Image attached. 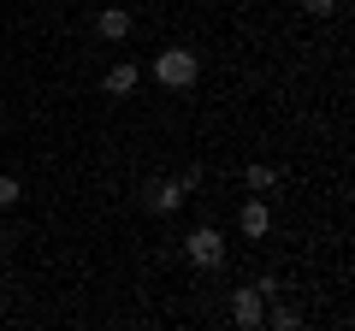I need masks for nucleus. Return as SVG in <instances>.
<instances>
[{
	"label": "nucleus",
	"mask_w": 355,
	"mask_h": 331,
	"mask_svg": "<svg viewBox=\"0 0 355 331\" xmlns=\"http://www.w3.org/2000/svg\"><path fill=\"white\" fill-rule=\"evenodd\" d=\"M95 30H101L107 42H125V36H130V12H119V6H107V12L95 18Z\"/></svg>",
	"instance_id": "obj_6"
},
{
	"label": "nucleus",
	"mask_w": 355,
	"mask_h": 331,
	"mask_svg": "<svg viewBox=\"0 0 355 331\" xmlns=\"http://www.w3.org/2000/svg\"><path fill=\"white\" fill-rule=\"evenodd\" d=\"M137 77H142L137 65H130V60H119L113 71H107V95H130V89H137Z\"/></svg>",
	"instance_id": "obj_7"
},
{
	"label": "nucleus",
	"mask_w": 355,
	"mask_h": 331,
	"mask_svg": "<svg viewBox=\"0 0 355 331\" xmlns=\"http://www.w3.org/2000/svg\"><path fill=\"white\" fill-rule=\"evenodd\" d=\"M95 6H101V0H95Z\"/></svg>",
	"instance_id": "obj_13"
},
{
	"label": "nucleus",
	"mask_w": 355,
	"mask_h": 331,
	"mask_svg": "<svg viewBox=\"0 0 355 331\" xmlns=\"http://www.w3.org/2000/svg\"><path fill=\"white\" fill-rule=\"evenodd\" d=\"M237 225H243V237H266V231H272V207L266 202H249L237 213Z\"/></svg>",
	"instance_id": "obj_5"
},
{
	"label": "nucleus",
	"mask_w": 355,
	"mask_h": 331,
	"mask_svg": "<svg viewBox=\"0 0 355 331\" xmlns=\"http://www.w3.org/2000/svg\"><path fill=\"white\" fill-rule=\"evenodd\" d=\"M184 255L196 260V267H225V237H219L214 225L190 231V242H184Z\"/></svg>",
	"instance_id": "obj_2"
},
{
	"label": "nucleus",
	"mask_w": 355,
	"mask_h": 331,
	"mask_svg": "<svg viewBox=\"0 0 355 331\" xmlns=\"http://www.w3.org/2000/svg\"><path fill=\"white\" fill-rule=\"evenodd\" d=\"M249 190H279V172L272 166H249Z\"/></svg>",
	"instance_id": "obj_8"
},
{
	"label": "nucleus",
	"mask_w": 355,
	"mask_h": 331,
	"mask_svg": "<svg viewBox=\"0 0 355 331\" xmlns=\"http://www.w3.org/2000/svg\"><path fill=\"white\" fill-rule=\"evenodd\" d=\"M261 314H266V290L261 284H249V290L231 296V319H237V325H261Z\"/></svg>",
	"instance_id": "obj_3"
},
{
	"label": "nucleus",
	"mask_w": 355,
	"mask_h": 331,
	"mask_svg": "<svg viewBox=\"0 0 355 331\" xmlns=\"http://www.w3.org/2000/svg\"><path fill=\"white\" fill-rule=\"evenodd\" d=\"M0 255H6V242H0Z\"/></svg>",
	"instance_id": "obj_12"
},
{
	"label": "nucleus",
	"mask_w": 355,
	"mask_h": 331,
	"mask_svg": "<svg viewBox=\"0 0 355 331\" xmlns=\"http://www.w3.org/2000/svg\"><path fill=\"white\" fill-rule=\"evenodd\" d=\"M18 195H24V190H18V178H0V207H18Z\"/></svg>",
	"instance_id": "obj_9"
},
{
	"label": "nucleus",
	"mask_w": 355,
	"mask_h": 331,
	"mask_svg": "<svg viewBox=\"0 0 355 331\" xmlns=\"http://www.w3.org/2000/svg\"><path fill=\"white\" fill-rule=\"evenodd\" d=\"M184 195H190V190H184L178 178H166V184H148V207H154V213H178V207H184Z\"/></svg>",
	"instance_id": "obj_4"
},
{
	"label": "nucleus",
	"mask_w": 355,
	"mask_h": 331,
	"mask_svg": "<svg viewBox=\"0 0 355 331\" xmlns=\"http://www.w3.org/2000/svg\"><path fill=\"white\" fill-rule=\"evenodd\" d=\"M196 71H202V60H196L190 48H166L160 60H154V77H160L166 89H190V83H196Z\"/></svg>",
	"instance_id": "obj_1"
},
{
	"label": "nucleus",
	"mask_w": 355,
	"mask_h": 331,
	"mask_svg": "<svg viewBox=\"0 0 355 331\" xmlns=\"http://www.w3.org/2000/svg\"><path fill=\"white\" fill-rule=\"evenodd\" d=\"M302 6H308L314 18H331V12H338V0H302Z\"/></svg>",
	"instance_id": "obj_11"
},
{
	"label": "nucleus",
	"mask_w": 355,
	"mask_h": 331,
	"mask_svg": "<svg viewBox=\"0 0 355 331\" xmlns=\"http://www.w3.org/2000/svg\"><path fill=\"white\" fill-rule=\"evenodd\" d=\"M261 319H272L279 331H291V325H296V314H291V307H272V314H261Z\"/></svg>",
	"instance_id": "obj_10"
}]
</instances>
